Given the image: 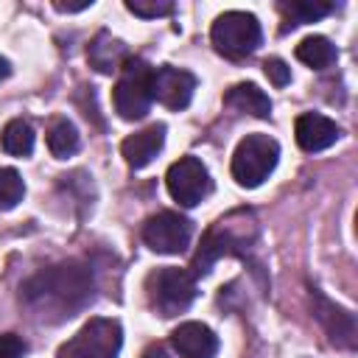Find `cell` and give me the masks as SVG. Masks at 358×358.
Here are the masks:
<instances>
[{
	"mask_svg": "<svg viewBox=\"0 0 358 358\" xmlns=\"http://www.w3.org/2000/svg\"><path fill=\"white\" fill-rule=\"evenodd\" d=\"M92 274L81 263H59L22 282V302L42 322H62L92 302Z\"/></svg>",
	"mask_w": 358,
	"mask_h": 358,
	"instance_id": "6da1fadb",
	"label": "cell"
},
{
	"mask_svg": "<svg viewBox=\"0 0 358 358\" xmlns=\"http://www.w3.org/2000/svg\"><path fill=\"white\" fill-rule=\"evenodd\" d=\"M145 296L154 313L159 316H179L185 313L196 299V277L187 268L162 266L148 274L145 280Z\"/></svg>",
	"mask_w": 358,
	"mask_h": 358,
	"instance_id": "7a4b0ae2",
	"label": "cell"
},
{
	"mask_svg": "<svg viewBox=\"0 0 358 358\" xmlns=\"http://www.w3.org/2000/svg\"><path fill=\"white\" fill-rule=\"evenodd\" d=\"M280 143L268 134H246L232 154V179L241 187H260L277 168Z\"/></svg>",
	"mask_w": 358,
	"mask_h": 358,
	"instance_id": "3957f363",
	"label": "cell"
},
{
	"mask_svg": "<svg viewBox=\"0 0 358 358\" xmlns=\"http://www.w3.org/2000/svg\"><path fill=\"white\" fill-rule=\"evenodd\" d=\"M151 73L154 67L137 56H129L120 67V78L112 90L115 112L123 120H140L151 109Z\"/></svg>",
	"mask_w": 358,
	"mask_h": 358,
	"instance_id": "277c9868",
	"label": "cell"
},
{
	"mask_svg": "<svg viewBox=\"0 0 358 358\" xmlns=\"http://www.w3.org/2000/svg\"><path fill=\"white\" fill-rule=\"evenodd\" d=\"M120 347H123L120 322L95 316L87 324H81V330L59 347L56 358H117Z\"/></svg>",
	"mask_w": 358,
	"mask_h": 358,
	"instance_id": "5b68a950",
	"label": "cell"
},
{
	"mask_svg": "<svg viewBox=\"0 0 358 358\" xmlns=\"http://www.w3.org/2000/svg\"><path fill=\"white\" fill-rule=\"evenodd\" d=\"M210 39L215 45V50L227 59H246L257 50L263 31L255 14L249 11H224L221 17H215L213 28H210Z\"/></svg>",
	"mask_w": 358,
	"mask_h": 358,
	"instance_id": "8992f818",
	"label": "cell"
},
{
	"mask_svg": "<svg viewBox=\"0 0 358 358\" xmlns=\"http://www.w3.org/2000/svg\"><path fill=\"white\" fill-rule=\"evenodd\" d=\"M165 185H168L171 199L179 201L182 207H196L213 193L210 171L204 168V162L199 157H179L168 168Z\"/></svg>",
	"mask_w": 358,
	"mask_h": 358,
	"instance_id": "52a82bcc",
	"label": "cell"
},
{
	"mask_svg": "<svg viewBox=\"0 0 358 358\" xmlns=\"http://www.w3.org/2000/svg\"><path fill=\"white\" fill-rule=\"evenodd\" d=\"M190 235H193V224L171 210H162L143 224V241L157 255H182L190 243Z\"/></svg>",
	"mask_w": 358,
	"mask_h": 358,
	"instance_id": "ba28073f",
	"label": "cell"
},
{
	"mask_svg": "<svg viewBox=\"0 0 358 358\" xmlns=\"http://www.w3.org/2000/svg\"><path fill=\"white\" fill-rule=\"evenodd\" d=\"M196 92V78L193 73L173 67V64H162L154 67L151 73V101L168 106V109H185L193 101Z\"/></svg>",
	"mask_w": 358,
	"mask_h": 358,
	"instance_id": "9c48e42d",
	"label": "cell"
},
{
	"mask_svg": "<svg viewBox=\"0 0 358 358\" xmlns=\"http://www.w3.org/2000/svg\"><path fill=\"white\" fill-rule=\"evenodd\" d=\"M294 137H296V145L308 154L313 151H324L330 148L338 137H341V129L336 120H330L327 115H319V112H305L296 117L294 123Z\"/></svg>",
	"mask_w": 358,
	"mask_h": 358,
	"instance_id": "30bf717a",
	"label": "cell"
},
{
	"mask_svg": "<svg viewBox=\"0 0 358 358\" xmlns=\"http://www.w3.org/2000/svg\"><path fill=\"white\" fill-rule=\"evenodd\" d=\"M241 243H243V241L235 238L229 218H227V221L221 218V221L204 235V241H201V246H199V252H196V257H193V271H190V274H193V277H196V274H207L210 266H213L218 257L238 252Z\"/></svg>",
	"mask_w": 358,
	"mask_h": 358,
	"instance_id": "8fae6325",
	"label": "cell"
},
{
	"mask_svg": "<svg viewBox=\"0 0 358 358\" xmlns=\"http://www.w3.org/2000/svg\"><path fill=\"white\" fill-rule=\"evenodd\" d=\"M171 344L179 358H215L218 336L201 322H182L171 333Z\"/></svg>",
	"mask_w": 358,
	"mask_h": 358,
	"instance_id": "7c38bea8",
	"label": "cell"
},
{
	"mask_svg": "<svg viewBox=\"0 0 358 358\" xmlns=\"http://www.w3.org/2000/svg\"><path fill=\"white\" fill-rule=\"evenodd\" d=\"M162 145H165V126L151 123L148 129L129 134L120 143V154L131 168H145L148 162H154V157L162 151Z\"/></svg>",
	"mask_w": 358,
	"mask_h": 358,
	"instance_id": "4fadbf2b",
	"label": "cell"
},
{
	"mask_svg": "<svg viewBox=\"0 0 358 358\" xmlns=\"http://www.w3.org/2000/svg\"><path fill=\"white\" fill-rule=\"evenodd\" d=\"M313 302H316V316L319 322L327 327L330 338L344 344V347H355V322H352V313L333 305L330 299H324L322 294H313Z\"/></svg>",
	"mask_w": 358,
	"mask_h": 358,
	"instance_id": "5bb4252c",
	"label": "cell"
},
{
	"mask_svg": "<svg viewBox=\"0 0 358 358\" xmlns=\"http://www.w3.org/2000/svg\"><path fill=\"white\" fill-rule=\"evenodd\" d=\"M87 59H90V64H92L98 73L109 76V73H117V70L123 67V62L129 59V50H126V45H123L120 39H115V36L106 34V31H101V34L92 39V45H90Z\"/></svg>",
	"mask_w": 358,
	"mask_h": 358,
	"instance_id": "9a60e30c",
	"label": "cell"
},
{
	"mask_svg": "<svg viewBox=\"0 0 358 358\" xmlns=\"http://www.w3.org/2000/svg\"><path fill=\"white\" fill-rule=\"evenodd\" d=\"M224 103L238 109V112H246V115H255V117H268L271 115V98L252 81H243V84H235L227 90L224 95Z\"/></svg>",
	"mask_w": 358,
	"mask_h": 358,
	"instance_id": "2e32d148",
	"label": "cell"
},
{
	"mask_svg": "<svg viewBox=\"0 0 358 358\" xmlns=\"http://www.w3.org/2000/svg\"><path fill=\"white\" fill-rule=\"evenodd\" d=\"M280 11L285 17V28H296L305 22H316L333 11V3L324 0H282Z\"/></svg>",
	"mask_w": 358,
	"mask_h": 358,
	"instance_id": "e0dca14e",
	"label": "cell"
},
{
	"mask_svg": "<svg viewBox=\"0 0 358 358\" xmlns=\"http://www.w3.org/2000/svg\"><path fill=\"white\" fill-rule=\"evenodd\" d=\"M336 45L327 39V36H319V34H313V36H305L299 45H296V59L302 62V64H308V67H313V70H324V67H330L333 62H336Z\"/></svg>",
	"mask_w": 358,
	"mask_h": 358,
	"instance_id": "ac0fdd59",
	"label": "cell"
},
{
	"mask_svg": "<svg viewBox=\"0 0 358 358\" xmlns=\"http://www.w3.org/2000/svg\"><path fill=\"white\" fill-rule=\"evenodd\" d=\"M34 140H36V137H34V129H31V123L22 120V117L8 120L6 129H3V134H0V145H3V151L11 154V157H28V154L34 151Z\"/></svg>",
	"mask_w": 358,
	"mask_h": 358,
	"instance_id": "d6986e66",
	"label": "cell"
},
{
	"mask_svg": "<svg viewBox=\"0 0 358 358\" xmlns=\"http://www.w3.org/2000/svg\"><path fill=\"white\" fill-rule=\"evenodd\" d=\"M78 145H81L78 129H76L67 117H59V120L50 123V129H48V148H50V154H53L56 159L73 157V154L78 151Z\"/></svg>",
	"mask_w": 358,
	"mask_h": 358,
	"instance_id": "ffe728a7",
	"label": "cell"
},
{
	"mask_svg": "<svg viewBox=\"0 0 358 358\" xmlns=\"http://www.w3.org/2000/svg\"><path fill=\"white\" fill-rule=\"evenodd\" d=\"M25 196V182L14 168H0V210H14Z\"/></svg>",
	"mask_w": 358,
	"mask_h": 358,
	"instance_id": "44dd1931",
	"label": "cell"
},
{
	"mask_svg": "<svg viewBox=\"0 0 358 358\" xmlns=\"http://www.w3.org/2000/svg\"><path fill=\"white\" fill-rule=\"evenodd\" d=\"M126 8L143 20H157V17L171 14L173 3L171 0H126Z\"/></svg>",
	"mask_w": 358,
	"mask_h": 358,
	"instance_id": "7402d4cb",
	"label": "cell"
},
{
	"mask_svg": "<svg viewBox=\"0 0 358 358\" xmlns=\"http://www.w3.org/2000/svg\"><path fill=\"white\" fill-rule=\"evenodd\" d=\"M263 70H266V76H268V81H271L274 87H285V84L291 81V67H288L282 59H266Z\"/></svg>",
	"mask_w": 358,
	"mask_h": 358,
	"instance_id": "603a6c76",
	"label": "cell"
},
{
	"mask_svg": "<svg viewBox=\"0 0 358 358\" xmlns=\"http://www.w3.org/2000/svg\"><path fill=\"white\" fill-rule=\"evenodd\" d=\"M28 352V344L14 336V333H3L0 336V358H25Z\"/></svg>",
	"mask_w": 358,
	"mask_h": 358,
	"instance_id": "cb8c5ba5",
	"label": "cell"
},
{
	"mask_svg": "<svg viewBox=\"0 0 358 358\" xmlns=\"http://www.w3.org/2000/svg\"><path fill=\"white\" fill-rule=\"evenodd\" d=\"M90 6H92V0H81V3H62V0H56V3H53V8H56V11H64V14L84 11V8H90Z\"/></svg>",
	"mask_w": 358,
	"mask_h": 358,
	"instance_id": "d4e9b609",
	"label": "cell"
},
{
	"mask_svg": "<svg viewBox=\"0 0 358 358\" xmlns=\"http://www.w3.org/2000/svg\"><path fill=\"white\" fill-rule=\"evenodd\" d=\"M140 358H171V355H168L162 347H151V350H145Z\"/></svg>",
	"mask_w": 358,
	"mask_h": 358,
	"instance_id": "484cf974",
	"label": "cell"
},
{
	"mask_svg": "<svg viewBox=\"0 0 358 358\" xmlns=\"http://www.w3.org/2000/svg\"><path fill=\"white\" fill-rule=\"evenodd\" d=\"M8 76H11V64H8V59H3V56H0V81H3V78H8Z\"/></svg>",
	"mask_w": 358,
	"mask_h": 358,
	"instance_id": "4316f807",
	"label": "cell"
}]
</instances>
